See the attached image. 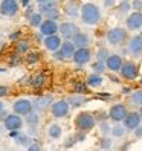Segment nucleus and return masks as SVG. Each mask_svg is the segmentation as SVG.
I'll return each instance as SVG.
<instances>
[{
	"label": "nucleus",
	"instance_id": "nucleus-1",
	"mask_svg": "<svg viewBox=\"0 0 142 151\" xmlns=\"http://www.w3.org/2000/svg\"><path fill=\"white\" fill-rule=\"evenodd\" d=\"M81 20L83 23L89 24V26H93L101 20V11L99 8L93 5V3H86L81 6Z\"/></svg>",
	"mask_w": 142,
	"mask_h": 151
},
{
	"label": "nucleus",
	"instance_id": "nucleus-2",
	"mask_svg": "<svg viewBox=\"0 0 142 151\" xmlns=\"http://www.w3.org/2000/svg\"><path fill=\"white\" fill-rule=\"evenodd\" d=\"M75 125L79 131H89L95 127V118L92 116L90 113H79L76 116V121H75Z\"/></svg>",
	"mask_w": 142,
	"mask_h": 151
},
{
	"label": "nucleus",
	"instance_id": "nucleus-3",
	"mask_svg": "<svg viewBox=\"0 0 142 151\" xmlns=\"http://www.w3.org/2000/svg\"><path fill=\"white\" fill-rule=\"evenodd\" d=\"M125 38H127V31L122 29V28H113L107 32V40H109L110 44H113V46L121 44Z\"/></svg>",
	"mask_w": 142,
	"mask_h": 151
},
{
	"label": "nucleus",
	"instance_id": "nucleus-4",
	"mask_svg": "<svg viewBox=\"0 0 142 151\" xmlns=\"http://www.w3.org/2000/svg\"><path fill=\"white\" fill-rule=\"evenodd\" d=\"M109 114H110V119H112V121L121 122V121L125 119V116L128 114V111H127V109H125V105H122V104H115L113 107L110 109Z\"/></svg>",
	"mask_w": 142,
	"mask_h": 151
},
{
	"label": "nucleus",
	"instance_id": "nucleus-5",
	"mask_svg": "<svg viewBox=\"0 0 142 151\" xmlns=\"http://www.w3.org/2000/svg\"><path fill=\"white\" fill-rule=\"evenodd\" d=\"M121 75L125 79H135L138 76V66L135 63H131V61H125V63H122Z\"/></svg>",
	"mask_w": 142,
	"mask_h": 151
},
{
	"label": "nucleus",
	"instance_id": "nucleus-6",
	"mask_svg": "<svg viewBox=\"0 0 142 151\" xmlns=\"http://www.w3.org/2000/svg\"><path fill=\"white\" fill-rule=\"evenodd\" d=\"M52 114L55 118H64L69 113V102L67 101H57L52 104Z\"/></svg>",
	"mask_w": 142,
	"mask_h": 151
},
{
	"label": "nucleus",
	"instance_id": "nucleus-7",
	"mask_svg": "<svg viewBox=\"0 0 142 151\" xmlns=\"http://www.w3.org/2000/svg\"><path fill=\"white\" fill-rule=\"evenodd\" d=\"M23 125V121L20 116H17V114H8L5 118V128L6 130H20Z\"/></svg>",
	"mask_w": 142,
	"mask_h": 151
},
{
	"label": "nucleus",
	"instance_id": "nucleus-8",
	"mask_svg": "<svg viewBox=\"0 0 142 151\" xmlns=\"http://www.w3.org/2000/svg\"><path fill=\"white\" fill-rule=\"evenodd\" d=\"M0 11H2V14L11 17V15L17 14V11H19V5H17L15 0H3V2L0 3Z\"/></svg>",
	"mask_w": 142,
	"mask_h": 151
},
{
	"label": "nucleus",
	"instance_id": "nucleus-9",
	"mask_svg": "<svg viewBox=\"0 0 142 151\" xmlns=\"http://www.w3.org/2000/svg\"><path fill=\"white\" fill-rule=\"evenodd\" d=\"M32 110V102L28 101V99H19L15 101L14 104V111L17 114H23V116H26L28 113H31Z\"/></svg>",
	"mask_w": 142,
	"mask_h": 151
},
{
	"label": "nucleus",
	"instance_id": "nucleus-10",
	"mask_svg": "<svg viewBox=\"0 0 142 151\" xmlns=\"http://www.w3.org/2000/svg\"><path fill=\"white\" fill-rule=\"evenodd\" d=\"M128 52L131 55H141L142 52V37L141 35H135V37H131L130 41H128Z\"/></svg>",
	"mask_w": 142,
	"mask_h": 151
},
{
	"label": "nucleus",
	"instance_id": "nucleus-11",
	"mask_svg": "<svg viewBox=\"0 0 142 151\" xmlns=\"http://www.w3.org/2000/svg\"><path fill=\"white\" fill-rule=\"evenodd\" d=\"M141 113H128L125 119H124V125H125V128L128 130H135L136 127H139V124H141Z\"/></svg>",
	"mask_w": 142,
	"mask_h": 151
},
{
	"label": "nucleus",
	"instance_id": "nucleus-12",
	"mask_svg": "<svg viewBox=\"0 0 142 151\" xmlns=\"http://www.w3.org/2000/svg\"><path fill=\"white\" fill-rule=\"evenodd\" d=\"M57 31H58V26H57L55 20H52V19H48L46 22H43L40 24V32L43 35H46V37L48 35H54Z\"/></svg>",
	"mask_w": 142,
	"mask_h": 151
},
{
	"label": "nucleus",
	"instance_id": "nucleus-13",
	"mask_svg": "<svg viewBox=\"0 0 142 151\" xmlns=\"http://www.w3.org/2000/svg\"><path fill=\"white\" fill-rule=\"evenodd\" d=\"M90 50H89L87 47H79L78 50H75V54H74V61L76 64H84L87 63L89 60H90Z\"/></svg>",
	"mask_w": 142,
	"mask_h": 151
},
{
	"label": "nucleus",
	"instance_id": "nucleus-14",
	"mask_svg": "<svg viewBox=\"0 0 142 151\" xmlns=\"http://www.w3.org/2000/svg\"><path fill=\"white\" fill-rule=\"evenodd\" d=\"M127 28L128 29H139L142 28V12H133L127 19Z\"/></svg>",
	"mask_w": 142,
	"mask_h": 151
},
{
	"label": "nucleus",
	"instance_id": "nucleus-15",
	"mask_svg": "<svg viewBox=\"0 0 142 151\" xmlns=\"http://www.w3.org/2000/svg\"><path fill=\"white\" fill-rule=\"evenodd\" d=\"M105 66H107V69L116 72V70H121L122 67V60L119 55H109V58L105 60Z\"/></svg>",
	"mask_w": 142,
	"mask_h": 151
},
{
	"label": "nucleus",
	"instance_id": "nucleus-16",
	"mask_svg": "<svg viewBox=\"0 0 142 151\" xmlns=\"http://www.w3.org/2000/svg\"><path fill=\"white\" fill-rule=\"evenodd\" d=\"M60 32L63 37H72V35H75L78 32V28L74 23H63L60 26Z\"/></svg>",
	"mask_w": 142,
	"mask_h": 151
},
{
	"label": "nucleus",
	"instance_id": "nucleus-17",
	"mask_svg": "<svg viewBox=\"0 0 142 151\" xmlns=\"http://www.w3.org/2000/svg\"><path fill=\"white\" fill-rule=\"evenodd\" d=\"M60 44H61V40L60 37H57V35H48L46 40H44V46H46L49 50H57L60 47Z\"/></svg>",
	"mask_w": 142,
	"mask_h": 151
},
{
	"label": "nucleus",
	"instance_id": "nucleus-18",
	"mask_svg": "<svg viewBox=\"0 0 142 151\" xmlns=\"http://www.w3.org/2000/svg\"><path fill=\"white\" fill-rule=\"evenodd\" d=\"M89 37L86 34H83V32H76L75 35H74V43H75V46H78V47H86L87 44H89Z\"/></svg>",
	"mask_w": 142,
	"mask_h": 151
},
{
	"label": "nucleus",
	"instance_id": "nucleus-19",
	"mask_svg": "<svg viewBox=\"0 0 142 151\" xmlns=\"http://www.w3.org/2000/svg\"><path fill=\"white\" fill-rule=\"evenodd\" d=\"M61 52L64 54V57H74L75 54V43L74 41H64L61 44Z\"/></svg>",
	"mask_w": 142,
	"mask_h": 151
},
{
	"label": "nucleus",
	"instance_id": "nucleus-20",
	"mask_svg": "<svg viewBox=\"0 0 142 151\" xmlns=\"http://www.w3.org/2000/svg\"><path fill=\"white\" fill-rule=\"evenodd\" d=\"M52 102V96H43V98H38V99H35V107L37 109H44V107H48V105Z\"/></svg>",
	"mask_w": 142,
	"mask_h": 151
},
{
	"label": "nucleus",
	"instance_id": "nucleus-21",
	"mask_svg": "<svg viewBox=\"0 0 142 151\" xmlns=\"http://www.w3.org/2000/svg\"><path fill=\"white\" fill-rule=\"evenodd\" d=\"M66 14L70 17H75L78 14V2H69L66 5Z\"/></svg>",
	"mask_w": 142,
	"mask_h": 151
},
{
	"label": "nucleus",
	"instance_id": "nucleus-22",
	"mask_svg": "<svg viewBox=\"0 0 142 151\" xmlns=\"http://www.w3.org/2000/svg\"><path fill=\"white\" fill-rule=\"evenodd\" d=\"M87 84L90 87H98V86L102 84V78L99 75H90L87 78Z\"/></svg>",
	"mask_w": 142,
	"mask_h": 151
},
{
	"label": "nucleus",
	"instance_id": "nucleus-23",
	"mask_svg": "<svg viewBox=\"0 0 142 151\" xmlns=\"http://www.w3.org/2000/svg\"><path fill=\"white\" fill-rule=\"evenodd\" d=\"M48 133H49V136H50L52 139H60V137H61V127L54 124V125L49 127V131H48Z\"/></svg>",
	"mask_w": 142,
	"mask_h": 151
},
{
	"label": "nucleus",
	"instance_id": "nucleus-24",
	"mask_svg": "<svg viewBox=\"0 0 142 151\" xmlns=\"http://www.w3.org/2000/svg\"><path fill=\"white\" fill-rule=\"evenodd\" d=\"M44 81H46V76H44V73H40V75H37L32 81H31V84L34 86V87H41L43 84H44Z\"/></svg>",
	"mask_w": 142,
	"mask_h": 151
},
{
	"label": "nucleus",
	"instance_id": "nucleus-25",
	"mask_svg": "<svg viewBox=\"0 0 142 151\" xmlns=\"http://www.w3.org/2000/svg\"><path fill=\"white\" fill-rule=\"evenodd\" d=\"M124 133H125V125H115L113 128H112V134L115 136V137H121V136H124Z\"/></svg>",
	"mask_w": 142,
	"mask_h": 151
},
{
	"label": "nucleus",
	"instance_id": "nucleus-26",
	"mask_svg": "<svg viewBox=\"0 0 142 151\" xmlns=\"http://www.w3.org/2000/svg\"><path fill=\"white\" fill-rule=\"evenodd\" d=\"M131 102L136 105H142V90H138L131 95Z\"/></svg>",
	"mask_w": 142,
	"mask_h": 151
},
{
	"label": "nucleus",
	"instance_id": "nucleus-27",
	"mask_svg": "<svg viewBox=\"0 0 142 151\" xmlns=\"http://www.w3.org/2000/svg\"><path fill=\"white\" fill-rule=\"evenodd\" d=\"M69 102L74 105V107H78V105H81V104H84L86 102V98H83V96H72L69 99Z\"/></svg>",
	"mask_w": 142,
	"mask_h": 151
},
{
	"label": "nucleus",
	"instance_id": "nucleus-28",
	"mask_svg": "<svg viewBox=\"0 0 142 151\" xmlns=\"http://www.w3.org/2000/svg\"><path fill=\"white\" fill-rule=\"evenodd\" d=\"M26 116H28L26 121H28L29 125H37V124H38V114L37 113H28Z\"/></svg>",
	"mask_w": 142,
	"mask_h": 151
},
{
	"label": "nucleus",
	"instance_id": "nucleus-29",
	"mask_svg": "<svg viewBox=\"0 0 142 151\" xmlns=\"http://www.w3.org/2000/svg\"><path fill=\"white\" fill-rule=\"evenodd\" d=\"M93 70H95V72H98V73H102L104 70H105L104 61H102V60H98V61H96V63L93 64Z\"/></svg>",
	"mask_w": 142,
	"mask_h": 151
},
{
	"label": "nucleus",
	"instance_id": "nucleus-30",
	"mask_svg": "<svg viewBox=\"0 0 142 151\" xmlns=\"http://www.w3.org/2000/svg\"><path fill=\"white\" fill-rule=\"evenodd\" d=\"M29 19H31V24H32V26H40V24L43 23L41 15H40V14H32V15L29 17Z\"/></svg>",
	"mask_w": 142,
	"mask_h": 151
},
{
	"label": "nucleus",
	"instance_id": "nucleus-31",
	"mask_svg": "<svg viewBox=\"0 0 142 151\" xmlns=\"http://www.w3.org/2000/svg\"><path fill=\"white\" fill-rule=\"evenodd\" d=\"M28 49H29L28 41H19L17 43V52H26Z\"/></svg>",
	"mask_w": 142,
	"mask_h": 151
},
{
	"label": "nucleus",
	"instance_id": "nucleus-32",
	"mask_svg": "<svg viewBox=\"0 0 142 151\" xmlns=\"http://www.w3.org/2000/svg\"><path fill=\"white\" fill-rule=\"evenodd\" d=\"M26 60H28V63H29V64H32V63H35V61H38V54H35V52H31V54H28Z\"/></svg>",
	"mask_w": 142,
	"mask_h": 151
},
{
	"label": "nucleus",
	"instance_id": "nucleus-33",
	"mask_svg": "<svg viewBox=\"0 0 142 151\" xmlns=\"http://www.w3.org/2000/svg\"><path fill=\"white\" fill-rule=\"evenodd\" d=\"M31 142V139L28 136H17V144H20V145H28Z\"/></svg>",
	"mask_w": 142,
	"mask_h": 151
},
{
	"label": "nucleus",
	"instance_id": "nucleus-34",
	"mask_svg": "<svg viewBox=\"0 0 142 151\" xmlns=\"http://www.w3.org/2000/svg\"><path fill=\"white\" fill-rule=\"evenodd\" d=\"M107 58H109V52H107V49H104V47L99 49V50H98V60H102V61H104V60H107Z\"/></svg>",
	"mask_w": 142,
	"mask_h": 151
},
{
	"label": "nucleus",
	"instance_id": "nucleus-35",
	"mask_svg": "<svg viewBox=\"0 0 142 151\" xmlns=\"http://www.w3.org/2000/svg\"><path fill=\"white\" fill-rule=\"evenodd\" d=\"M130 8H131V6H130L127 2H122L121 6H119V12H121V14H125V12H128Z\"/></svg>",
	"mask_w": 142,
	"mask_h": 151
},
{
	"label": "nucleus",
	"instance_id": "nucleus-36",
	"mask_svg": "<svg viewBox=\"0 0 142 151\" xmlns=\"http://www.w3.org/2000/svg\"><path fill=\"white\" fill-rule=\"evenodd\" d=\"M48 19H52V20L58 19V11L55 9V8H52L50 11H48Z\"/></svg>",
	"mask_w": 142,
	"mask_h": 151
},
{
	"label": "nucleus",
	"instance_id": "nucleus-37",
	"mask_svg": "<svg viewBox=\"0 0 142 151\" xmlns=\"http://www.w3.org/2000/svg\"><path fill=\"white\" fill-rule=\"evenodd\" d=\"M52 8H54V3H41V6H40V11L41 12H48V11H50Z\"/></svg>",
	"mask_w": 142,
	"mask_h": 151
},
{
	"label": "nucleus",
	"instance_id": "nucleus-38",
	"mask_svg": "<svg viewBox=\"0 0 142 151\" xmlns=\"http://www.w3.org/2000/svg\"><path fill=\"white\" fill-rule=\"evenodd\" d=\"M110 147H112V140L107 139V137H104L101 140V148H110Z\"/></svg>",
	"mask_w": 142,
	"mask_h": 151
},
{
	"label": "nucleus",
	"instance_id": "nucleus-39",
	"mask_svg": "<svg viewBox=\"0 0 142 151\" xmlns=\"http://www.w3.org/2000/svg\"><path fill=\"white\" fill-rule=\"evenodd\" d=\"M75 92L76 93H84L86 92V86L84 84H76L75 86Z\"/></svg>",
	"mask_w": 142,
	"mask_h": 151
},
{
	"label": "nucleus",
	"instance_id": "nucleus-40",
	"mask_svg": "<svg viewBox=\"0 0 142 151\" xmlns=\"http://www.w3.org/2000/svg\"><path fill=\"white\" fill-rule=\"evenodd\" d=\"M135 136H136V137H142V127H141V125L135 128Z\"/></svg>",
	"mask_w": 142,
	"mask_h": 151
},
{
	"label": "nucleus",
	"instance_id": "nucleus-41",
	"mask_svg": "<svg viewBox=\"0 0 142 151\" xmlns=\"http://www.w3.org/2000/svg\"><path fill=\"white\" fill-rule=\"evenodd\" d=\"M133 8H135V9L142 8V0H135V2H133Z\"/></svg>",
	"mask_w": 142,
	"mask_h": 151
},
{
	"label": "nucleus",
	"instance_id": "nucleus-42",
	"mask_svg": "<svg viewBox=\"0 0 142 151\" xmlns=\"http://www.w3.org/2000/svg\"><path fill=\"white\" fill-rule=\"evenodd\" d=\"M104 5L107 6V8H110V6L115 5V0H104Z\"/></svg>",
	"mask_w": 142,
	"mask_h": 151
},
{
	"label": "nucleus",
	"instance_id": "nucleus-43",
	"mask_svg": "<svg viewBox=\"0 0 142 151\" xmlns=\"http://www.w3.org/2000/svg\"><path fill=\"white\" fill-rule=\"evenodd\" d=\"M55 58H57V60H63V58H64V54H63L61 50H60V52H55Z\"/></svg>",
	"mask_w": 142,
	"mask_h": 151
},
{
	"label": "nucleus",
	"instance_id": "nucleus-44",
	"mask_svg": "<svg viewBox=\"0 0 142 151\" xmlns=\"http://www.w3.org/2000/svg\"><path fill=\"white\" fill-rule=\"evenodd\" d=\"M6 93H8V88L2 86V87H0V96H5Z\"/></svg>",
	"mask_w": 142,
	"mask_h": 151
},
{
	"label": "nucleus",
	"instance_id": "nucleus-45",
	"mask_svg": "<svg viewBox=\"0 0 142 151\" xmlns=\"http://www.w3.org/2000/svg\"><path fill=\"white\" fill-rule=\"evenodd\" d=\"M84 137H86V134H84V133H79V134H76V140H79V142H81V140H84Z\"/></svg>",
	"mask_w": 142,
	"mask_h": 151
},
{
	"label": "nucleus",
	"instance_id": "nucleus-46",
	"mask_svg": "<svg viewBox=\"0 0 142 151\" xmlns=\"http://www.w3.org/2000/svg\"><path fill=\"white\" fill-rule=\"evenodd\" d=\"M9 63H11V64H17V63H19V58H17V57H11Z\"/></svg>",
	"mask_w": 142,
	"mask_h": 151
},
{
	"label": "nucleus",
	"instance_id": "nucleus-47",
	"mask_svg": "<svg viewBox=\"0 0 142 151\" xmlns=\"http://www.w3.org/2000/svg\"><path fill=\"white\" fill-rule=\"evenodd\" d=\"M19 35H20V32H15V34H11V35H9V38H11V40H15L17 37H19Z\"/></svg>",
	"mask_w": 142,
	"mask_h": 151
},
{
	"label": "nucleus",
	"instance_id": "nucleus-48",
	"mask_svg": "<svg viewBox=\"0 0 142 151\" xmlns=\"http://www.w3.org/2000/svg\"><path fill=\"white\" fill-rule=\"evenodd\" d=\"M102 133H109V125L107 124H102Z\"/></svg>",
	"mask_w": 142,
	"mask_h": 151
},
{
	"label": "nucleus",
	"instance_id": "nucleus-49",
	"mask_svg": "<svg viewBox=\"0 0 142 151\" xmlns=\"http://www.w3.org/2000/svg\"><path fill=\"white\" fill-rule=\"evenodd\" d=\"M40 148H41V147H40L38 144H35V145H31V147H29V150H40Z\"/></svg>",
	"mask_w": 142,
	"mask_h": 151
},
{
	"label": "nucleus",
	"instance_id": "nucleus-50",
	"mask_svg": "<svg viewBox=\"0 0 142 151\" xmlns=\"http://www.w3.org/2000/svg\"><path fill=\"white\" fill-rule=\"evenodd\" d=\"M22 2H23L25 6H28V5H29V0H22Z\"/></svg>",
	"mask_w": 142,
	"mask_h": 151
},
{
	"label": "nucleus",
	"instance_id": "nucleus-51",
	"mask_svg": "<svg viewBox=\"0 0 142 151\" xmlns=\"http://www.w3.org/2000/svg\"><path fill=\"white\" fill-rule=\"evenodd\" d=\"M37 2H38V3H46L48 0H37Z\"/></svg>",
	"mask_w": 142,
	"mask_h": 151
},
{
	"label": "nucleus",
	"instance_id": "nucleus-52",
	"mask_svg": "<svg viewBox=\"0 0 142 151\" xmlns=\"http://www.w3.org/2000/svg\"><path fill=\"white\" fill-rule=\"evenodd\" d=\"M2 110H3V104H2V102H0V111H2Z\"/></svg>",
	"mask_w": 142,
	"mask_h": 151
},
{
	"label": "nucleus",
	"instance_id": "nucleus-53",
	"mask_svg": "<svg viewBox=\"0 0 142 151\" xmlns=\"http://www.w3.org/2000/svg\"><path fill=\"white\" fill-rule=\"evenodd\" d=\"M139 113H141V118H142V107H141V111Z\"/></svg>",
	"mask_w": 142,
	"mask_h": 151
}]
</instances>
